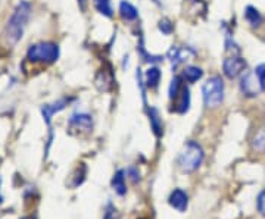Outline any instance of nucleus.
I'll return each mask as SVG.
<instances>
[{"label":"nucleus","instance_id":"obj_24","mask_svg":"<svg viewBox=\"0 0 265 219\" xmlns=\"http://www.w3.org/2000/svg\"><path fill=\"white\" fill-rule=\"evenodd\" d=\"M127 175L130 177V179L136 184V182H139L140 181V174H139V169L136 168V166H130L128 169H127Z\"/></svg>","mask_w":265,"mask_h":219},{"label":"nucleus","instance_id":"obj_11","mask_svg":"<svg viewBox=\"0 0 265 219\" xmlns=\"http://www.w3.org/2000/svg\"><path fill=\"white\" fill-rule=\"evenodd\" d=\"M174 110L177 113H187L190 109V90L187 87H183L180 95L174 99Z\"/></svg>","mask_w":265,"mask_h":219},{"label":"nucleus","instance_id":"obj_6","mask_svg":"<svg viewBox=\"0 0 265 219\" xmlns=\"http://www.w3.org/2000/svg\"><path fill=\"white\" fill-rule=\"evenodd\" d=\"M193 56H195V52H193L190 47H177V46H172V47L168 50L167 57L169 59L171 67L174 69L177 68L180 64H183V62L190 60Z\"/></svg>","mask_w":265,"mask_h":219},{"label":"nucleus","instance_id":"obj_26","mask_svg":"<svg viewBox=\"0 0 265 219\" xmlns=\"http://www.w3.org/2000/svg\"><path fill=\"white\" fill-rule=\"evenodd\" d=\"M78 2V6H80V11L84 12L85 9H87V3H89V0H77Z\"/></svg>","mask_w":265,"mask_h":219},{"label":"nucleus","instance_id":"obj_12","mask_svg":"<svg viewBox=\"0 0 265 219\" xmlns=\"http://www.w3.org/2000/svg\"><path fill=\"white\" fill-rule=\"evenodd\" d=\"M148 116H149V122H151L154 134L156 137H161L164 133V122L159 115V110L156 108H148Z\"/></svg>","mask_w":265,"mask_h":219},{"label":"nucleus","instance_id":"obj_15","mask_svg":"<svg viewBox=\"0 0 265 219\" xmlns=\"http://www.w3.org/2000/svg\"><path fill=\"white\" fill-rule=\"evenodd\" d=\"M120 15L124 21H134L139 18V11L127 0H123L120 3Z\"/></svg>","mask_w":265,"mask_h":219},{"label":"nucleus","instance_id":"obj_20","mask_svg":"<svg viewBox=\"0 0 265 219\" xmlns=\"http://www.w3.org/2000/svg\"><path fill=\"white\" fill-rule=\"evenodd\" d=\"M182 77H174L171 80V84H169V90H168V95H169V99L174 100L175 97L180 95L182 91Z\"/></svg>","mask_w":265,"mask_h":219},{"label":"nucleus","instance_id":"obj_27","mask_svg":"<svg viewBox=\"0 0 265 219\" xmlns=\"http://www.w3.org/2000/svg\"><path fill=\"white\" fill-rule=\"evenodd\" d=\"M0 184H2V179H0ZM3 202V197H2V194H0V203Z\"/></svg>","mask_w":265,"mask_h":219},{"label":"nucleus","instance_id":"obj_3","mask_svg":"<svg viewBox=\"0 0 265 219\" xmlns=\"http://www.w3.org/2000/svg\"><path fill=\"white\" fill-rule=\"evenodd\" d=\"M202 96L207 108L211 109L218 108L224 100V82L221 77L218 75L210 77L202 87Z\"/></svg>","mask_w":265,"mask_h":219},{"label":"nucleus","instance_id":"obj_28","mask_svg":"<svg viewBox=\"0 0 265 219\" xmlns=\"http://www.w3.org/2000/svg\"><path fill=\"white\" fill-rule=\"evenodd\" d=\"M22 219H36V218H33V216H25V218H22Z\"/></svg>","mask_w":265,"mask_h":219},{"label":"nucleus","instance_id":"obj_16","mask_svg":"<svg viewBox=\"0 0 265 219\" xmlns=\"http://www.w3.org/2000/svg\"><path fill=\"white\" fill-rule=\"evenodd\" d=\"M202 77H203V71L197 67H186L182 72V80L189 84H193L197 80H200Z\"/></svg>","mask_w":265,"mask_h":219},{"label":"nucleus","instance_id":"obj_7","mask_svg":"<svg viewBox=\"0 0 265 219\" xmlns=\"http://www.w3.org/2000/svg\"><path fill=\"white\" fill-rule=\"evenodd\" d=\"M71 99H67V97H62V99H59V100H56L53 103H50V105H43L42 106V115H43V119H44V122L47 123V127L50 128V119H52V116L57 113V112H61V110H64L68 105H70Z\"/></svg>","mask_w":265,"mask_h":219},{"label":"nucleus","instance_id":"obj_23","mask_svg":"<svg viewBox=\"0 0 265 219\" xmlns=\"http://www.w3.org/2000/svg\"><path fill=\"white\" fill-rule=\"evenodd\" d=\"M159 29H161V33L162 34H165V36H169L171 33H172V24H171V21L168 19V18H162L161 21H159Z\"/></svg>","mask_w":265,"mask_h":219},{"label":"nucleus","instance_id":"obj_9","mask_svg":"<svg viewBox=\"0 0 265 219\" xmlns=\"http://www.w3.org/2000/svg\"><path fill=\"white\" fill-rule=\"evenodd\" d=\"M240 88L243 91V95L249 97L258 96L259 93V82H256V80L253 78V74L252 72H245L243 77H242V81H240Z\"/></svg>","mask_w":265,"mask_h":219},{"label":"nucleus","instance_id":"obj_22","mask_svg":"<svg viewBox=\"0 0 265 219\" xmlns=\"http://www.w3.org/2000/svg\"><path fill=\"white\" fill-rule=\"evenodd\" d=\"M255 75L258 77V82L261 85V90L265 91V64H261L258 65L256 69H255Z\"/></svg>","mask_w":265,"mask_h":219},{"label":"nucleus","instance_id":"obj_10","mask_svg":"<svg viewBox=\"0 0 265 219\" xmlns=\"http://www.w3.org/2000/svg\"><path fill=\"white\" fill-rule=\"evenodd\" d=\"M168 202H169V205L172 206L175 210H179V212H186V209H187V206H189V197H187L186 192L177 189V190H174V192L171 193Z\"/></svg>","mask_w":265,"mask_h":219},{"label":"nucleus","instance_id":"obj_2","mask_svg":"<svg viewBox=\"0 0 265 219\" xmlns=\"http://www.w3.org/2000/svg\"><path fill=\"white\" fill-rule=\"evenodd\" d=\"M203 158H205V151L202 149V146L197 141L190 140L186 143V146L183 147L182 153L179 156V166L183 172L192 174L200 168Z\"/></svg>","mask_w":265,"mask_h":219},{"label":"nucleus","instance_id":"obj_19","mask_svg":"<svg viewBox=\"0 0 265 219\" xmlns=\"http://www.w3.org/2000/svg\"><path fill=\"white\" fill-rule=\"evenodd\" d=\"M95 8L99 14L106 16V18H112L113 16V11H112L111 0H95Z\"/></svg>","mask_w":265,"mask_h":219},{"label":"nucleus","instance_id":"obj_14","mask_svg":"<svg viewBox=\"0 0 265 219\" xmlns=\"http://www.w3.org/2000/svg\"><path fill=\"white\" fill-rule=\"evenodd\" d=\"M161 77H162L161 69L158 67H151L144 74V85L151 90H155L161 82Z\"/></svg>","mask_w":265,"mask_h":219},{"label":"nucleus","instance_id":"obj_8","mask_svg":"<svg viewBox=\"0 0 265 219\" xmlns=\"http://www.w3.org/2000/svg\"><path fill=\"white\" fill-rule=\"evenodd\" d=\"M95 82H96V87L100 91H109V90H112L113 82H115V77H113V72H112V68L109 65L103 67L99 71L96 78H95Z\"/></svg>","mask_w":265,"mask_h":219},{"label":"nucleus","instance_id":"obj_1","mask_svg":"<svg viewBox=\"0 0 265 219\" xmlns=\"http://www.w3.org/2000/svg\"><path fill=\"white\" fill-rule=\"evenodd\" d=\"M30 14H31V5L28 2H21L16 6V9L14 11L12 16L9 18L6 28H5V37L9 44H16L21 40Z\"/></svg>","mask_w":265,"mask_h":219},{"label":"nucleus","instance_id":"obj_13","mask_svg":"<svg viewBox=\"0 0 265 219\" xmlns=\"http://www.w3.org/2000/svg\"><path fill=\"white\" fill-rule=\"evenodd\" d=\"M70 125L75 127V128H80V130H84V131H90L92 127H93V119L87 113H75V115L71 116Z\"/></svg>","mask_w":265,"mask_h":219},{"label":"nucleus","instance_id":"obj_4","mask_svg":"<svg viewBox=\"0 0 265 219\" xmlns=\"http://www.w3.org/2000/svg\"><path fill=\"white\" fill-rule=\"evenodd\" d=\"M59 57V47L55 43H37L30 46L27 52V59L31 62L42 64H53Z\"/></svg>","mask_w":265,"mask_h":219},{"label":"nucleus","instance_id":"obj_17","mask_svg":"<svg viewBox=\"0 0 265 219\" xmlns=\"http://www.w3.org/2000/svg\"><path fill=\"white\" fill-rule=\"evenodd\" d=\"M124 171L123 169H120L115 175H113V178H112V187H113V190L118 193L120 196H124L127 193V185H126V177H124Z\"/></svg>","mask_w":265,"mask_h":219},{"label":"nucleus","instance_id":"obj_25","mask_svg":"<svg viewBox=\"0 0 265 219\" xmlns=\"http://www.w3.org/2000/svg\"><path fill=\"white\" fill-rule=\"evenodd\" d=\"M258 210L265 218V190L259 193V196H258Z\"/></svg>","mask_w":265,"mask_h":219},{"label":"nucleus","instance_id":"obj_5","mask_svg":"<svg viewBox=\"0 0 265 219\" xmlns=\"http://www.w3.org/2000/svg\"><path fill=\"white\" fill-rule=\"evenodd\" d=\"M245 69H246V60L240 56L233 55L227 57V59H224L223 71L225 77L230 78V80L239 77L242 72H245Z\"/></svg>","mask_w":265,"mask_h":219},{"label":"nucleus","instance_id":"obj_18","mask_svg":"<svg viewBox=\"0 0 265 219\" xmlns=\"http://www.w3.org/2000/svg\"><path fill=\"white\" fill-rule=\"evenodd\" d=\"M245 19L251 24L252 27H258L262 22V16L259 14V11L253 6H248L245 9Z\"/></svg>","mask_w":265,"mask_h":219},{"label":"nucleus","instance_id":"obj_21","mask_svg":"<svg viewBox=\"0 0 265 219\" xmlns=\"http://www.w3.org/2000/svg\"><path fill=\"white\" fill-rule=\"evenodd\" d=\"M253 149L259 151L265 150V130H261L255 136V138H253Z\"/></svg>","mask_w":265,"mask_h":219}]
</instances>
